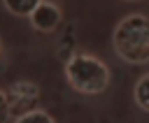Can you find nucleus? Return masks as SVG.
Masks as SVG:
<instances>
[{"label":"nucleus","mask_w":149,"mask_h":123,"mask_svg":"<svg viewBox=\"0 0 149 123\" xmlns=\"http://www.w3.org/2000/svg\"><path fill=\"white\" fill-rule=\"evenodd\" d=\"M112 44L121 60L133 65L149 63V16L144 14L123 16L114 28Z\"/></svg>","instance_id":"1"},{"label":"nucleus","mask_w":149,"mask_h":123,"mask_svg":"<svg viewBox=\"0 0 149 123\" xmlns=\"http://www.w3.org/2000/svg\"><path fill=\"white\" fill-rule=\"evenodd\" d=\"M65 79L77 93L98 95L109 84V70L100 58L91 53H72L65 63Z\"/></svg>","instance_id":"2"},{"label":"nucleus","mask_w":149,"mask_h":123,"mask_svg":"<svg viewBox=\"0 0 149 123\" xmlns=\"http://www.w3.org/2000/svg\"><path fill=\"white\" fill-rule=\"evenodd\" d=\"M7 97V107H9V116H23L28 111L35 109L37 100H40V88L33 81H14L9 93H5Z\"/></svg>","instance_id":"3"},{"label":"nucleus","mask_w":149,"mask_h":123,"mask_svg":"<svg viewBox=\"0 0 149 123\" xmlns=\"http://www.w3.org/2000/svg\"><path fill=\"white\" fill-rule=\"evenodd\" d=\"M28 19H30V23H33L35 30H40V32H51V30H56L58 23H61V9H58L54 2H40Z\"/></svg>","instance_id":"4"},{"label":"nucleus","mask_w":149,"mask_h":123,"mask_svg":"<svg viewBox=\"0 0 149 123\" xmlns=\"http://www.w3.org/2000/svg\"><path fill=\"white\" fill-rule=\"evenodd\" d=\"M5 2V9L14 16H30L33 9L42 2V0H2Z\"/></svg>","instance_id":"5"},{"label":"nucleus","mask_w":149,"mask_h":123,"mask_svg":"<svg viewBox=\"0 0 149 123\" xmlns=\"http://www.w3.org/2000/svg\"><path fill=\"white\" fill-rule=\"evenodd\" d=\"M135 102H137L140 109L149 111V74L137 79V84H135Z\"/></svg>","instance_id":"6"},{"label":"nucleus","mask_w":149,"mask_h":123,"mask_svg":"<svg viewBox=\"0 0 149 123\" xmlns=\"http://www.w3.org/2000/svg\"><path fill=\"white\" fill-rule=\"evenodd\" d=\"M14 123H56V121H54L51 114H47V111H42V109H33V111L19 116Z\"/></svg>","instance_id":"7"},{"label":"nucleus","mask_w":149,"mask_h":123,"mask_svg":"<svg viewBox=\"0 0 149 123\" xmlns=\"http://www.w3.org/2000/svg\"><path fill=\"white\" fill-rule=\"evenodd\" d=\"M7 121H9V107H7L5 91H0V123H7Z\"/></svg>","instance_id":"8"},{"label":"nucleus","mask_w":149,"mask_h":123,"mask_svg":"<svg viewBox=\"0 0 149 123\" xmlns=\"http://www.w3.org/2000/svg\"><path fill=\"white\" fill-rule=\"evenodd\" d=\"M128 2H137V0H128Z\"/></svg>","instance_id":"9"},{"label":"nucleus","mask_w":149,"mask_h":123,"mask_svg":"<svg viewBox=\"0 0 149 123\" xmlns=\"http://www.w3.org/2000/svg\"><path fill=\"white\" fill-rule=\"evenodd\" d=\"M0 51H2V42H0Z\"/></svg>","instance_id":"10"}]
</instances>
